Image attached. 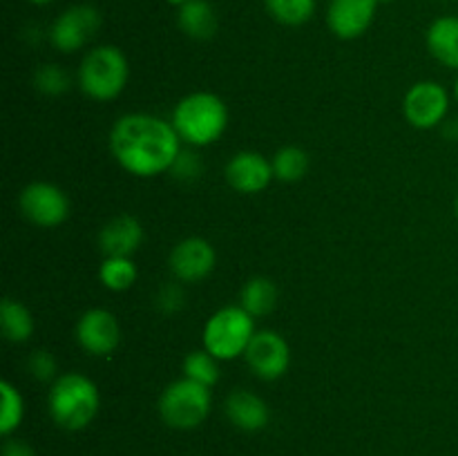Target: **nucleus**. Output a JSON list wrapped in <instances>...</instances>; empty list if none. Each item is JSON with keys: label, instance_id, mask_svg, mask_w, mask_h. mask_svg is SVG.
<instances>
[{"label": "nucleus", "instance_id": "aec40b11", "mask_svg": "<svg viewBox=\"0 0 458 456\" xmlns=\"http://www.w3.org/2000/svg\"><path fill=\"white\" fill-rule=\"evenodd\" d=\"M242 304L253 317L271 313L277 304V286L268 277H250L242 289Z\"/></svg>", "mask_w": 458, "mask_h": 456}, {"label": "nucleus", "instance_id": "0eeeda50", "mask_svg": "<svg viewBox=\"0 0 458 456\" xmlns=\"http://www.w3.org/2000/svg\"><path fill=\"white\" fill-rule=\"evenodd\" d=\"M21 213L40 228L61 226L70 217V199L58 186L49 182H34L21 192Z\"/></svg>", "mask_w": 458, "mask_h": 456}, {"label": "nucleus", "instance_id": "a878e982", "mask_svg": "<svg viewBox=\"0 0 458 456\" xmlns=\"http://www.w3.org/2000/svg\"><path fill=\"white\" fill-rule=\"evenodd\" d=\"M34 85L47 97H61L70 89V76L61 65H40L34 74Z\"/></svg>", "mask_w": 458, "mask_h": 456}, {"label": "nucleus", "instance_id": "bb28decb", "mask_svg": "<svg viewBox=\"0 0 458 456\" xmlns=\"http://www.w3.org/2000/svg\"><path fill=\"white\" fill-rule=\"evenodd\" d=\"M170 173H173L174 179H179V182H195V179H199L201 173H204V165H201V159L195 152L182 150L177 159H174Z\"/></svg>", "mask_w": 458, "mask_h": 456}, {"label": "nucleus", "instance_id": "6ab92c4d", "mask_svg": "<svg viewBox=\"0 0 458 456\" xmlns=\"http://www.w3.org/2000/svg\"><path fill=\"white\" fill-rule=\"evenodd\" d=\"M0 326H3V335L9 342L22 344L34 334V317L25 304L4 298L0 304Z\"/></svg>", "mask_w": 458, "mask_h": 456}, {"label": "nucleus", "instance_id": "f257e3e1", "mask_svg": "<svg viewBox=\"0 0 458 456\" xmlns=\"http://www.w3.org/2000/svg\"><path fill=\"white\" fill-rule=\"evenodd\" d=\"M110 150L116 164L134 177H157L173 168L182 152V137L168 121L134 112L114 123Z\"/></svg>", "mask_w": 458, "mask_h": 456}, {"label": "nucleus", "instance_id": "9d476101", "mask_svg": "<svg viewBox=\"0 0 458 456\" xmlns=\"http://www.w3.org/2000/svg\"><path fill=\"white\" fill-rule=\"evenodd\" d=\"M244 358L258 378L277 380L289 371L291 347L277 331H258Z\"/></svg>", "mask_w": 458, "mask_h": 456}, {"label": "nucleus", "instance_id": "393cba45", "mask_svg": "<svg viewBox=\"0 0 458 456\" xmlns=\"http://www.w3.org/2000/svg\"><path fill=\"white\" fill-rule=\"evenodd\" d=\"M183 374H186V378L195 380V383L213 387L219 380V360L206 349L191 351L183 360Z\"/></svg>", "mask_w": 458, "mask_h": 456}, {"label": "nucleus", "instance_id": "4468645a", "mask_svg": "<svg viewBox=\"0 0 458 456\" xmlns=\"http://www.w3.org/2000/svg\"><path fill=\"white\" fill-rule=\"evenodd\" d=\"M376 7V0H331L327 9V25L338 38L353 40L369 30Z\"/></svg>", "mask_w": 458, "mask_h": 456}, {"label": "nucleus", "instance_id": "72a5a7b5", "mask_svg": "<svg viewBox=\"0 0 458 456\" xmlns=\"http://www.w3.org/2000/svg\"><path fill=\"white\" fill-rule=\"evenodd\" d=\"M376 3H378V4H383V3H392V0H376Z\"/></svg>", "mask_w": 458, "mask_h": 456}, {"label": "nucleus", "instance_id": "dca6fc26", "mask_svg": "<svg viewBox=\"0 0 458 456\" xmlns=\"http://www.w3.org/2000/svg\"><path fill=\"white\" fill-rule=\"evenodd\" d=\"M224 411H226V418L242 432H259L271 420V410H268L267 401L246 389L233 392L224 402Z\"/></svg>", "mask_w": 458, "mask_h": 456}, {"label": "nucleus", "instance_id": "c756f323", "mask_svg": "<svg viewBox=\"0 0 458 456\" xmlns=\"http://www.w3.org/2000/svg\"><path fill=\"white\" fill-rule=\"evenodd\" d=\"M3 456H38L34 447L25 441H16V438H9L3 445Z\"/></svg>", "mask_w": 458, "mask_h": 456}, {"label": "nucleus", "instance_id": "39448f33", "mask_svg": "<svg viewBox=\"0 0 458 456\" xmlns=\"http://www.w3.org/2000/svg\"><path fill=\"white\" fill-rule=\"evenodd\" d=\"M255 334V320L244 307H224L206 322L204 349L217 360H233L244 356Z\"/></svg>", "mask_w": 458, "mask_h": 456}, {"label": "nucleus", "instance_id": "473e14b6", "mask_svg": "<svg viewBox=\"0 0 458 456\" xmlns=\"http://www.w3.org/2000/svg\"><path fill=\"white\" fill-rule=\"evenodd\" d=\"M454 94H456V101H458V79H456V85H454Z\"/></svg>", "mask_w": 458, "mask_h": 456}, {"label": "nucleus", "instance_id": "f3484780", "mask_svg": "<svg viewBox=\"0 0 458 456\" xmlns=\"http://www.w3.org/2000/svg\"><path fill=\"white\" fill-rule=\"evenodd\" d=\"M177 25L188 38L210 40L217 34V13L208 0H191L182 4L177 13Z\"/></svg>", "mask_w": 458, "mask_h": 456}, {"label": "nucleus", "instance_id": "2eb2a0df", "mask_svg": "<svg viewBox=\"0 0 458 456\" xmlns=\"http://www.w3.org/2000/svg\"><path fill=\"white\" fill-rule=\"evenodd\" d=\"M143 241V226L132 215H116L98 232V249L106 258H130Z\"/></svg>", "mask_w": 458, "mask_h": 456}, {"label": "nucleus", "instance_id": "f8f14e48", "mask_svg": "<svg viewBox=\"0 0 458 456\" xmlns=\"http://www.w3.org/2000/svg\"><path fill=\"white\" fill-rule=\"evenodd\" d=\"M217 255L204 237H186L170 253V271L179 282H201L213 273Z\"/></svg>", "mask_w": 458, "mask_h": 456}, {"label": "nucleus", "instance_id": "1a4fd4ad", "mask_svg": "<svg viewBox=\"0 0 458 456\" xmlns=\"http://www.w3.org/2000/svg\"><path fill=\"white\" fill-rule=\"evenodd\" d=\"M447 110H450V94L437 80H420V83L411 85L403 101L405 119L420 130L441 125L445 121Z\"/></svg>", "mask_w": 458, "mask_h": 456}, {"label": "nucleus", "instance_id": "6e6552de", "mask_svg": "<svg viewBox=\"0 0 458 456\" xmlns=\"http://www.w3.org/2000/svg\"><path fill=\"white\" fill-rule=\"evenodd\" d=\"M98 27H101V13L97 7L74 4L54 21L52 30H49V40L58 52L72 54L85 47L97 36Z\"/></svg>", "mask_w": 458, "mask_h": 456}, {"label": "nucleus", "instance_id": "b1692460", "mask_svg": "<svg viewBox=\"0 0 458 456\" xmlns=\"http://www.w3.org/2000/svg\"><path fill=\"white\" fill-rule=\"evenodd\" d=\"M0 398H3V410H0V434H3V436H12L22 423L25 402H22L21 392H18L9 380H3V383H0Z\"/></svg>", "mask_w": 458, "mask_h": 456}, {"label": "nucleus", "instance_id": "9b49d317", "mask_svg": "<svg viewBox=\"0 0 458 456\" xmlns=\"http://www.w3.org/2000/svg\"><path fill=\"white\" fill-rule=\"evenodd\" d=\"M76 340L92 356H110L121 340V326L107 308H89L79 317Z\"/></svg>", "mask_w": 458, "mask_h": 456}, {"label": "nucleus", "instance_id": "f704fd0d", "mask_svg": "<svg viewBox=\"0 0 458 456\" xmlns=\"http://www.w3.org/2000/svg\"><path fill=\"white\" fill-rule=\"evenodd\" d=\"M456 217H458V195H456Z\"/></svg>", "mask_w": 458, "mask_h": 456}, {"label": "nucleus", "instance_id": "cd10ccee", "mask_svg": "<svg viewBox=\"0 0 458 456\" xmlns=\"http://www.w3.org/2000/svg\"><path fill=\"white\" fill-rule=\"evenodd\" d=\"M27 369H30L31 378L43 380V383L58 378V376H56V360H54L52 353L45 351V349H38V351L31 353L30 360H27Z\"/></svg>", "mask_w": 458, "mask_h": 456}, {"label": "nucleus", "instance_id": "5701e85b", "mask_svg": "<svg viewBox=\"0 0 458 456\" xmlns=\"http://www.w3.org/2000/svg\"><path fill=\"white\" fill-rule=\"evenodd\" d=\"M268 13L286 27H300L316 13V0H264Z\"/></svg>", "mask_w": 458, "mask_h": 456}, {"label": "nucleus", "instance_id": "2f4dec72", "mask_svg": "<svg viewBox=\"0 0 458 456\" xmlns=\"http://www.w3.org/2000/svg\"><path fill=\"white\" fill-rule=\"evenodd\" d=\"M165 3H170V4H177V7H182V4L191 3V0H165Z\"/></svg>", "mask_w": 458, "mask_h": 456}, {"label": "nucleus", "instance_id": "ddd939ff", "mask_svg": "<svg viewBox=\"0 0 458 456\" xmlns=\"http://www.w3.org/2000/svg\"><path fill=\"white\" fill-rule=\"evenodd\" d=\"M273 179V161L255 150L237 152L226 164V182L242 195H258Z\"/></svg>", "mask_w": 458, "mask_h": 456}, {"label": "nucleus", "instance_id": "c85d7f7f", "mask_svg": "<svg viewBox=\"0 0 458 456\" xmlns=\"http://www.w3.org/2000/svg\"><path fill=\"white\" fill-rule=\"evenodd\" d=\"M183 307V291L179 289V284H165L161 286L159 295H157V308L165 316H173L179 308Z\"/></svg>", "mask_w": 458, "mask_h": 456}, {"label": "nucleus", "instance_id": "7ed1b4c3", "mask_svg": "<svg viewBox=\"0 0 458 456\" xmlns=\"http://www.w3.org/2000/svg\"><path fill=\"white\" fill-rule=\"evenodd\" d=\"M182 141L191 146H210L224 134L228 125V107L217 94L192 92L177 103L173 121Z\"/></svg>", "mask_w": 458, "mask_h": 456}, {"label": "nucleus", "instance_id": "7c9ffc66", "mask_svg": "<svg viewBox=\"0 0 458 456\" xmlns=\"http://www.w3.org/2000/svg\"><path fill=\"white\" fill-rule=\"evenodd\" d=\"M31 4H38V7H45V4H49V3H54V0H30Z\"/></svg>", "mask_w": 458, "mask_h": 456}, {"label": "nucleus", "instance_id": "f03ea898", "mask_svg": "<svg viewBox=\"0 0 458 456\" xmlns=\"http://www.w3.org/2000/svg\"><path fill=\"white\" fill-rule=\"evenodd\" d=\"M98 405H101V396L94 380L76 371L58 376L49 389V416L58 427L67 432H81L88 427L97 418Z\"/></svg>", "mask_w": 458, "mask_h": 456}, {"label": "nucleus", "instance_id": "412c9836", "mask_svg": "<svg viewBox=\"0 0 458 456\" xmlns=\"http://www.w3.org/2000/svg\"><path fill=\"white\" fill-rule=\"evenodd\" d=\"M98 277H101L106 289L121 293V291H128L137 282L139 271L137 264L130 258H106L101 268H98Z\"/></svg>", "mask_w": 458, "mask_h": 456}, {"label": "nucleus", "instance_id": "a211bd4d", "mask_svg": "<svg viewBox=\"0 0 458 456\" xmlns=\"http://www.w3.org/2000/svg\"><path fill=\"white\" fill-rule=\"evenodd\" d=\"M428 49L441 65L458 70V16H441L429 25Z\"/></svg>", "mask_w": 458, "mask_h": 456}, {"label": "nucleus", "instance_id": "4be33fe9", "mask_svg": "<svg viewBox=\"0 0 458 456\" xmlns=\"http://www.w3.org/2000/svg\"><path fill=\"white\" fill-rule=\"evenodd\" d=\"M309 170V155L298 146L280 148L273 156V173L276 179L284 183H295L307 174Z\"/></svg>", "mask_w": 458, "mask_h": 456}, {"label": "nucleus", "instance_id": "423d86ee", "mask_svg": "<svg viewBox=\"0 0 458 456\" xmlns=\"http://www.w3.org/2000/svg\"><path fill=\"white\" fill-rule=\"evenodd\" d=\"M210 387L186 378L174 380L159 398V414L173 429H195L210 414Z\"/></svg>", "mask_w": 458, "mask_h": 456}, {"label": "nucleus", "instance_id": "20e7f679", "mask_svg": "<svg viewBox=\"0 0 458 456\" xmlns=\"http://www.w3.org/2000/svg\"><path fill=\"white\" fill-rule=\"evenodd\" d=\"M130 65L125 54L114 45H98L89 49L79 67V85L85 97L94 101H112L125 89Z\"/></svg>", "mask_w": 458, "mask_h": 456}]
</instances>
